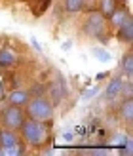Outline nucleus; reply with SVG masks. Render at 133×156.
Wrapping results in <instances>:
<instances>
[{
    "mask_svg": "<svg viewBox=\"0 0 133 156\" xmlns=\"http://www.w3.org/2000/svg\"><path fill=\"white\" fill-rule=\"evenodd\" d=\"M128 17H129V13H128L126 10H120V12H118V8H116V10H114V13H112L108 19L112 21V25H114V27H120V25H122V23L126 21Z\"/></svg>",
    "mask_w": 133,
    "mask_h": 156,
    "instance_id": "nucleus-12",
    "label": "nucleus"
},
{
    "mask_svg": "<svg viewBox=\"0 0 133 156\" xmlns=\"http://www.w3.org/2000/svg\"><path fill=\"white\" fill-rule=\"evenodd\" d=\"M118 29H120V33H118L120 40H124L126 44H131L133 42V21H131V17H128Z\"/></svg>",
    "mask_w": 133,
    "mask_h": 156,
    "instance_id": "nucleus-5",
    "label": "nucleus"
},
{
    "mask_svg": "<svg viewBox=\"0 0 133 156\" xmlns=\"http://www.w3.org/2000/svg\"><path fill=\"white\" fill-rule=\"evenodd\" d=\"M4 97H6V86L0 82V101H4Z\"/></svg>",
    "mask_w": 133,
    "mask_h": 156,
    "instance_id": "nucleus-18",
    "label": "nucleus"
},
{
    "mask_svg": "<svg viewBox=\"0 0 133 156\" xmlns=\"http://www.w3.org/2000/svg\"><path fill=\"white\" fill-rule=\"evenodd\" d=\"M19 129H21V133H23V139H25L29 145H33V147L44 145V141H46V139H48V135H50L48 124L38 122V120H33V118H30V120H25Z\"/></svg>",
    "mask_w": 133,
    "mask_h": 156,
    "instance_id": "nucleus-1",
    "label": "nucleus"
},
{
    "mask_svg": "<svg viewBox=\"0 0 133 156\" xmlns=\"http://www.w3.org/2000/svg\"><path fill=\"white\" fill-rule=\"evenodd\" d=\"M0 154H2V147H0Z\"/></svg>",
    "mask_w": 133,
    "mask_h": 156,
    "instance_id": "nucleus-20",
    "label": "nucleus"
},
{
    "mask_svg": "<svg viewBox=\"0 0 133 156\" xmlns=\"http://www.w3.org/2000/svg\"><path fill=\"white\" fill-rule=\"evenodd\" d=\"M23 122H25V114H23L21 107H17V105L8 107L2 112V124H4L6 129H13L15 131V129H19L23 126Z\"/></svg>",
    "mask_w": 133,
    "mask_h": 156,
    "instance_id": "nucleus-3",
    "label": "nucleus"
},
{
    "mask_svg": "<svg viewBox=\"0 0 133 156\" xmlns=\"http://www.w3.org/2000/svg\"><path fill=\"white\" fill-rule=\"evenodd\" d=\"M15 63V53L10 50H2L0 51V67H12Z\"/></svg>",
    "mask_w": 133,
    "mask_h": 156,
    "instance_id": "nucleus-13",
    "label": "nucleus"
},
{
    "mask_svg": "<svg viewBox=\"0 0 133 156\" xmlns=\"http://www.w3.org/2000/svg\"><path fill=\"white\" fill-rule=\"evenodd\" d=\"M2 154H8V156H21V154H25V145L23 143H15L12 147H4L2 149Z\"/></svg>",
    "mask_w": 133,
    "mask_h": 156,
    "instance_id": "nucleus-10",
    "label": "nucleus"
},
{
    "mask_svg": "<svg viewBox=\"0 0 133 156\" xmlns=\"http://www.w3.org/2000/svg\"><path fill=\"white\" fill-rule=\"evenodd\" d=\"M48 4H50V0H40V4L34 8V15H42V12L48 8Z\"/></svg>",
    "mask_w": 133,
    "mask_h": 156,
    "instance_id": "nucleus-17",
    "label": "nucleus"
},
{
    "mask_svg": "<svg viewBox=\"0 0 133 156\" xmlns=\"http://www.w3.org/2000/svg\"><path fill=\"white\" fill-rule=\"evenodd\" d=\"M122 88H124L122 78H112L110 84H108V88H107V91H105V97H107V99H114V97L122 91Z\"/></svg>",
    "mask_w": 133,
    "mask_h": 156,
    "instance_id": "nucleus-8",
    "label": "nucleus"
},
{
    "mask_svg": "<svg viewBox=\"0 0 133 156\" xmlns=\"http://www.w3.org/2000/svg\"><path fill=\"white\" fill-rule=\"evenodd\" d=\"M19 141V137L13 133V129H4V131H0V147H12Z\"/></svg>",
    "mask_w": 133,
    "mask_h": 156,
    "instance_id": "nucleus-9",
    "label": "nucleus"
},
{
    "mask_svg": "<svg viewBox=\"0 0 133 156\" xmlns=\"http://www.w3.org/2000/svg\"><path fill=\"white\" fill-rule=\"evenodd\" d=\"M27 112H29V118L33 120L50 122L53 118V105L46 97H34V99H29Z\"/></svg>",
    "mask_w": 133,
    "mask_h": 156,
    "instance_id": "nucleus-2",
    "label": "nucleus"
},
{
    "mask_svg": "<svg viewBox=\"0 0 133 156\" xmlns=\"http://www.w3.org/2000/svg\"><path fill=\"white\" fill-rule=\"evenodd\" d=\"M93 55H95L99 61H103V63H108V61H110V53H108V51H105V50H99V48H95V50H93Z\"/></svg>",
    "mask_w": 133,
    "mask_h": 156,
    "instance_id": "nucleus-16",
    "label": "nucleus"
},
{
    "mask_svg": "<svg viewBox=\"0 0 133 156\" xmlns=\"http://www.w3.org/2000/svg\"><path fill=\"white\" fill-rule=\"evenodd\" d=\"M95 93H97V88H93V90H89V91H86V93H84V97H86V99H88V97H93Z\"/></svg>",
    "mask_w": 133,
    "mask_h": 156,
    "instance_id": "nucleus-19",
    "label": "nucleus"
},
{
    "mask_svg": "<svg viewBox=\"0 0 133 156\" xmlns=\"http://www.w3.org/2000/svg\"><path fill=\"white\" fill-rule=\"evenodd\" d=\"M122 118L128 124H131V120H133V101L131 99H128L126 103L122 105Z\"/></svg>",
    "mask_w": 133,
    "mask_h": 156,
    "instance_id": "nucleus-14",
    "label": "nucleus"
},
{
    "mask_svg": "<svg viewBox=\"0 0 133 156\" xmlns=\"http://www.w3.org/2000/svg\"><path fill=\"white\" fill-rule=\"evenodd\" d=\"M116 8H118V0H99V13L105 19L110 17Z\"/></svg>",
    "mask_w": 133,
    "mask_h": 156,
    "instance_id": "nucleus-6",
    "label": "nucleus"
},
{
    "mask_svg": "<svg viewBox=\"0 0 133 156\" xmlns=\"http://www.w3.org/2000/svg\"><path fill=\"white\" fill-rule=\"evenodd\" d=\"M84 8V0H65V10L68 13H76Z\"/></svg>",
    "mask_w": 133,
    "mask_h": 156,
    "instance_id": "nucleus-15",
    "label": "nucleus"
},
{
    "mask_svg": "<svg viewBox=\"0 0 133 156\" xmlns=\"http://www.w3.org/2000/svg\"><path fill=\"white\" fill-rule=\"evenodd\" d=\"M122 73L128 78L133 76V55H131V51H128L126 57H124V61H122Z\"/></svg>",
    "mask_w": 133,
    "mask_h": 156,
    "instance_id": "nucleus-11",
    "label": "nucleus"
},
{
    "mask_svg": "<svg viewBox=\"0 0 133 156\" xmlns=\"http://www.w3.org/2000/svg\"><path fill=\"white\" fill-rule=\"evenodd\" d=\"M84 30L89 36H101L105 30V17L99 12H89L88 19L84 23Z\"/></svg>",
    "mask_w": 133,
    "mask_h": 156,
    "instance_id": "nucleus-4",
    "label": "nucleus"
},
{
    "mask_svg": "<svg viewBox=\"0 0 133 156\" xmlns=\"http://www.w3.org/2000/svg\"><path fill=\"white\" fill-rule=\"evenodd\" d=\"M30 99V93L29 91H23V90H15L10 93V103L12 105H17V107H25Z\"/></svg>",
    "mask_w": 133,
    "mask_h": 156,
    "instance_id": "nucleus-7",
    "label": "nucleus"
}]
</instances>
